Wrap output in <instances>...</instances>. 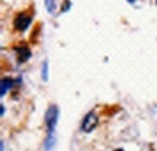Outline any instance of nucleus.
Returning a JSON list of instances; mask_svg holds the SVG:
<instances>
[{
  "label": "nucleus",
  "mask_w": 157,
  "mask_h": 151,
  "mask_svg": "<svg viewBox=\"0 0 157 151\" xmlns=\"http://www.w3.org/2000/svg\"><path fill=\"white\" fill-rule=\"evenodd\" d=\"M57 120H58V109L56 105H51L45 115V123L47 127L48 132H55V127L57 125Z\"/></svg>",
  "instance_id": "f257e3e1"
},
{
  "label": "nucleus",
  "mask_w": 157,
  "mask_h": 151,
  "mask_svg": "<svg viewBox=\"0 0 157 151\" xmlns=\"http://www.w3.org/2000/svg\"><path fill=\"white\" fill-rule=\"evenodd\" d=\"M98 125V117L93 113L87 114L82 121V131L83 132H91L93 131V128H96V126Z\"/></svg>",
  "instance_id": "f03ea898"
},
{
  "label": "nucleus",
  "mask_w": 157,
  "mask_h": 151,
  "mask_svg": "<svg viewBox=\"0 0 157 151\" xmlns=\"http://www.w3.org/2000/svg\"><path fill=\"white\" fill-rule=\"evenodd\" d=\"M30 17L29 16H27V15H18L16 19H15V27H16V29L17 30H20V32H23V30H25L28 27H29V24H30Z\"/></svg>",
  "instance_id": "7ed1b4c3"
},
{
  "label": "nucleus",
  "mask_w": 157,
  "mask_h": 151,
  "mask_svg": "<svg viewBox=\"0 0 157 151\" xmlns=\"http://www.w3.org/2000/svg\"><path fill=\"white\" fill-rule=\"evenodd\" d=\"M16 52H17V56H18L20 63L25 62L29 57L32 56V53H30V51H29L28 47H17V48H16Z\"/></svg>",
  "instance_id": "20e7f679"
},
{
  "label": "nucleus",
  "mask_w": 157,
  "mask_h": 151,
  "mask_svg": "<svg viewBox=\"0 0 157 151\" xmlns=\"http://www.w3.org/2000/svg\"><path fill=\"white\" fill-rule=\"evenodd\" d=\"M12 85H13V81H12V79H10V77H5V79L1 80V91H0L1 97L5 95V93L11 88Z\"/></svg>",
  "instance_id": "39448f33"
},
{
  "label": "nucleus",
  "mask_w": 157,
  "mask_h": 151,
  "mask_svg": "<svg viewBox=\"0 0 157 151\" xmlns=\"http://www.w3.org/2000/svg\"><path fill=\"white\" fill-rule=\"evenodd\" d=\"M55 143H56V139L53 137V132H48V135L45 140V151H51L55 146Z\"/></svg>",
  "instance_id": "423d86ee"
},
{
  "label": "nucleus",
  "mask_w": 157,
  "mask_h": 151,
  "mask_svg": "<svg viewBox=\"0 0 157 151\" xmlns=\"http://www.w3.org/2000/svg\"><path fill=\"white\" fill-rule=\"evenodd\" d=\"M41 76H42V80L44 81H47L48 80V64H47V62H44V64H42Z\"/></svg>",
  "instance_id": "0eeeda50"
},
{
  "label": "nucleus",
  "mask_w": 157,
  "mask_h": 151,
  "mask_svg": "<svg viewBox=\"0 0 157 151\" xmlns=\"http://www.w3.org/2000/svg\"><path fill=\"white\" fill-rule=\"evenodd\" d=\"M45 5H46V9L50 14H52L56 9V5H55V1L53 0H45Z\"/></svg>",
  "instance_id": "6e6552de"
},
{
  "label": "nucleus",
  "mask_w": 157,
  "mask_h": 151,
  "mask_svg": "<svg viewBox=\"0 0 157 151\" xmlns=\"http://www.w3.org/2000/svg\"><path fill=\"white\" fill-rule=\"evenodd\" d=\"M1 115H4V106L1 105Z\"/></svg>",
  "instance_id": "1a4fd4ad"
},
{
  "label": "nucleus",
  "mask_w": 157,
  "mask_h": 151,
  "mask_svg": "<svg viewBox=\"0 0 157 151\" xmlns=\"http://www.w3.org/2000/svg\"><path fill=\"white\" fill-rule=\"evenodd\" d=\"M1 151H4V143H1Z\"/></svg>",
  "instance_id": "9d476101"
},
{
  "label": "nucleus",
  "mask_w": 157,
  "mask_h": 151,
  "mask_svg": "<svg viewBox=\"0 0 157 151\" xmlns=\"http://www.w3.org/2000/svg\"><path fill=\"white\" fill-rule=\"evenodd\" d=\"M115 151H123V150H121V149H117V150H115Z\"/></svg>",
  "instance_id": "9b49d317"
}]
</instances>
